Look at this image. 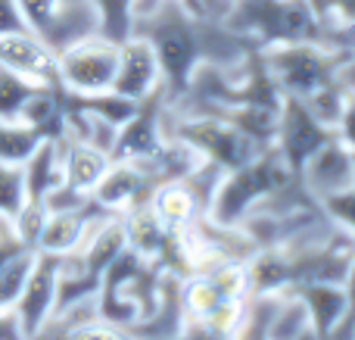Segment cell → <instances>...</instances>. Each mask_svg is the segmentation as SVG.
Listing matches in <instances>:
<instances>
[{
    "label": "cell",
    "instance_id": "cell-1",
    "mask_svg": "<svg viewBox=\"0 0 355 340\" xmlns=\"http://www.w3.org/2000/svg\"><path fill=\"white\" fill-rule=\"evenodd\" d=\"M131 35L153 44L162 66V91L175 100L187 91L196 66H237L252 50H262L252 37L227 28L218 16L190 6L187 0H137Z\"/></svg>",
    "mask_w": 355,
    "mask_h": 340
},
{
    "label": "cell",
    "instance_id": "cell-2",
    "mask_svg": "<svg viewBox=\"0 0 355 340\" xmlns=\"http://www.w3.org/2000/svg\"><path fill=\"white\" fill-rule=\"evenodd\" d=\"M227 28L252 37L259 47L293 41L321 44V19L312 0H221L212 12Z\"/></svg>",
    "mask_w": 355,
    "mask_h": 340
},
{
    "label": "cell",
    "instance_id": "cell-3",
    "mask_svg": "<svg viewBox=\"0 0 355 340\" xmlns=\"http://www.w3.org/2000/svg\"><path fill=\"white\" fill-rule=\"evenodd\" d=\"M293 169L284 162V156L275 147H265L262 153H256L250 162L225 172L218 191L209 206V219L218 225H234L252 210L262 197H268L275 187H281L284 181L293 178Z\"/></svg>",
    "mask_w": 355,
    "mask_h": 340
},
{
    "label": "cell",
    "instance_id": "cell-4",
    "mask_svg": "<svg viewBox=\"0 0 355 340\" xmlns=\"http://www.w3.org/2000/svg\"><path fill=\"white\" fill-rule=\"evenodd\" d=\"M162 128H166V137H178V141L190 144L202 160L221 166L225 172L243 166L265 150L218 116H178L166 106L162 110Z\"/></svg>",
    "mask_w": 355,
    "mask_h": 340
},
{
    "label": "cell",
    "instance_id": "cell-5",
    "mask_svg": "<svg viewBox=\"0 0 355 340\" xmlns=\"http://www.w3.org/2000/svg\"><path fill=\"white\" fill-rule=\"evenodd\" d=\"M343 56L346 53L321 47L318 41H293V44L262 47V60L268 66L271 78L287 97H309L321 85H327Z\"/></svg>",
    "mask_w": 355,
    "mask_h": 340
},
{
    "label": "cell",
    "instance_id": "cell-6",
    "mask_svg": "<svg viewBox=\"0 0 355 340\" xmlns=\"http://www.w3.org/2000/svg\"><path fill=\"white\" fill-rule=\"evenodd\" d=\"M22 19L56 56L72 44L100 35V12L94 0H19Z\"/></svg>",
    "mask_w": 355,
    "mask_h": 340
},
{
    "label": "cell",
    "instance_id": "cell-7",
    "mask_svg": "<svg viewBox=\"0 0 355 340\" xmlns=\"http://www.w3.org/2000/svg\"><path fill=\"white\" fill-rule=\"evenodd\" d=\"M119 66V44L103 35H91L56 56L60 87L69 94L112 91Z\"/></svg>",
    "mask_w": 355,
    "mask_h": 340
},
{
    "label": "cell",
    "instance_id": "cell-8",
    "mask_svg": "<svg viewBox=\"0 0 355 340\" xmlns=\"http://www.w3.org/2000/svg\"><path fill=\"white\" fill-rule=\"evenodd\" d=\"M331 137H337V131H334L331 125L318 122V119L312 116V110H309L300 97H287V94H284L281 112H277V131H275L271 147L284 156V162H287L296 175L306 166L309 156L318 147H324Z\"/></svg>",
    "mask_w": 355,
    "mask_h": 340
},
{
    "label": "cell",
    "instance_id": "cell-9",
    "mask_svg": "<svg viewBox=\"0 0 355 340\" xmlns=\"http://www.w3.org/2000/svg\"><path fill=\"white\" fill-rule=\"evenodd\" d=\"M162 110H166V91L162 85L150 97L137 103V110L119 125L116 141H112L110 160H141L150 156L166 144V128H162Z\"/></svg>",
    "mask_w": 355,
    "mask_h": 340
},
{
    "label": "cell",
    "instance_id": "cell-10",
    "mask_svg": "<svg viewBox=\"0 0 355 340\" xmlns=\"http://www.w3.org/2000/svg\"><path fill=\"white\" fill-rule=\"evenodd\" d=\"M56 284H60V256L35 253L25 284L12 303L19 325H22V337H37L41 325L50 318L56 306Z\"/></svg>",
    "mask_w": 355,
    "mask_h": 340
},
{
    "label": "cell",
    "instance_id": "cell-11",
    "mask_svg": "<svg viewBox=\"0 0 355 340\" xmlns=\"http://www.w3.org/2000/svg\"><path fill=\"white\" fill-rule=\"evenodd\" d=\"M300 178L318 203L331 194L346 191L355 181V150L346 147L340 137H331L324 147H318L306 160V166L300 169Z\"/></svg>",
    "mask_w": 355,
    "mask_h": 340
},
{
    "label": "cell",
    "instance_id": "cell-12",
    "mask_svg": "<svg viewBox=\"0 0 355 340\" xmlns=\"http://www.w3.org/2000/svg\"><path fill=\"white\" fill-rule=\"evenodd\" d=\"M162 85V66L153 44L141 35H131L119 44V66L112 91L128 100H144Z\"/></svg>",
    "mask_w": 355,
    "mask_h": 340
},
{
    "label": "cell",
    "instance_id": "cell-13",
    "mask_svg": "<svg viewBox=\"0 0 355 340\" xmlns=\"http://www.w3.org/2000/svg\"><path fill=\"white\" fill-rule=\"evenodd\" d=\"M0 69H10V72H16V75H25V78L37 81V85L60 87L56 53L31 28L0 35Z\"/></svg>",
    "mask_w": 355,
    "mask_h": 340
},
{
    "label": "cell",
    "instance_id": "cell-14",
    "mask_svg": "<svg viewBox=\"0 0 355 340\" xmlns=\"http://www.w3.org/2000/svg\"><path fill=\"white\" fill-rule=\"evenodd\" d=\"M106 212L97 200L85 206V210H66V212H47V222H44L41 235H37L35 253H50V256H66L72 250L81 247L87 235V225L94 216Z\"/></svg>",
    "mask_w": 355,
    "mask_h": 340
},
{
    "label": "cell",
    "instance_id": "cell-15",
    "mask_svg": "<svg viewBox=\"0 0 355 340\" xmlns=\"http://www.w3.org/2000/svg\"><path fill=\"white\" fill-rule=\"evenodd\" d=\"M62 137V181L69 187L81 194H94V187L100 185V178L110 169V153L100 147H91L85 141H72V137Z\"/></svg>",
    "mask_w": 355,
    "mask_h": 340
},
{
    "label": "cell",
    "instance_id": "cell-16",
    "mask_svg": "<svg viewBox=\"0 0 355 340\" xmlns=\"http://www.w3.org/2000/svg\"><path fill=\"white\" fill-rule=\"evenodd\" d=\"M287 291H293L296 297L309 306L315 337H331L346 312L343 284H334V281H306V284H293V287H287Z\"/></svg>",
    "mask_w": 355,
    "mask_h": 340
},
{
    "label": "cell",
    "instance_id": "cell-17",
    "mask_svg": "<svg viewBox=\"0 0 355 340\" xmlns=\"http://www.w3.org/2000/svg\"><path fill=\"white\" fill-rule=\"evenodd\" d=\"M22 175L31 200H41L47 191H53L62 181V137H41L37 147L22 160Z\"/></svg>",
    "mask_w": 355,
    "mask_h": 340
},
{
    "label": "cell",
    "instance_id": "cell-18",
    "mask_svg": "<svg viewBox=\"0 0 355 340\" xmlns=\"http://www.w3.org/2000/svg\"><path fill=\"white\" fill-rule=\"evenodd\" d=\"M150 210L159 216V222L172 231H187L196 219H202V210L196 203L193 191L184 185V178L166 181L162 187H156V194L150 197Z\"/></svg>",
    "mask_w": 355,
    "mask_h": 340
},
{
    "label": "cell",
    "instance_id": "cell-19",
    "mask_svg": "<svg viewBox=\"0 0 355 340\" xmlns=\"http://www.w3.org/2000/svg\"><path fill=\"white\" fill-rule=\"evenodd\" d=\"M100 322V303L97 294L72 300L66 306H56L50 318L41 325L37 337H87V331Z\"/></svg>",
    "mask_w": 355,
    "mask_h": 340
},
{
    "label": "cell",
    "instance_id": "cell-20",
    "mask_svg": "<svg viewBox=\"0 0 355 340\" xmlns=\"http://www.w3.org/2000/svg\"><path fill=\"white\" fill-rule=\"evenodd\" d=\"M287 291H250L240 300V322H237V337L246 340H268L271 322H275L277 309H281Z\"/></svg>",
    "mask_w": 355,
    "mask_h": 340
},
{
    "label": "cell",
    "instance_id": "cell-21",
    "mask_svg": "<svg viewBox=\"0 0 355 340\" xmlns=\"http://www.w3.org/2000/svg\"><path fill=\"white\" fill-rule=\"evenodd\" d=\"M306 337H315L309 306L302 303L293 291H287V297H284V303H281V309H277L275 322H271L268 340H306Z\"/></svg>",
    "mask_w": 355,
    "mask_h": 340
},
{
    "label": "cell",
    "instance_id": "cell-22",
    "mask_svg": "<svg viewBox=\"0 0 355 340\" xmlns=\"http://www.w3.org/2000/svg\"><path fill=\"white\" fill-rule=\"evenodd\" d=\"M41 131L25 125L22 119H0V160L22 162L41 141Z\"/></svg>",
    "mask_w": 355,
    "mask_h": 340
},
{
    "label": "cell",
    "instance_id": "cell-23",
    "mask_svg": "<svg viewBox=\"0 0 355 340\" xmlns=\"http://www.w3.org/2000/svg\"><path fill=\"white\" fill-rule=\"evenodd\" d=\"M94 6H97V12H100V35L116 44L131 37V22H135L137 0H94Z\"/></svg>",
    "mask_w": 355,
    "mask_h": 340
},
{
    "label": "cell",
    "instance_id": "cell-24",
    "mask_svg": "<svg viewBox=\"0 0 355 340\" xmlns=\"http://www.w3.org/2000/svg\"><path fill=\"white\" fill-rule=\"evenodd\" d=\"M37 81L16 75L10 69H0V119H19L25 100L37 91Z\"/></svg>",
    "mask_w": 355,
    "mask_h": 340
},
{
    "label": "cell",
    "instance_id": "cell-25",
    "mask_svg": "<svg viewBox=\"0 0 355 340\" xmlns=\"http://www.w3.org/2000/svg\"><path fill=\"white\" fill-rule=\"evenodd\" d=\"M346 97H349V94H346L343 87L331 78L327 85H321L318 91H312L309 97H300V100L309 106V110H312V116L318 119V122L331 125V128L337 131V122H340V112H343Z\"/></svg>",
    "mask_w": 355,
    "mask_h": 340
},
{
    "label": "cell",
    "instance_id": "cell-26",
    "mask_svg": "<svg viewBox=\"0 0 355 340\" xmlns=\"http://www.w3.org/2000/svg\"><path fill=\"white\" fill-rule=\"evenodd\" d=\"M25 200H28V191H25L22 162L0 160V216L12 219L19 210H22Z\"/></svg>",
    "mask_w": 355,
    "mask_h": 340
},
{
    "label": "cell",
    "instance_id": "cell-27",
    "mask_svg": "<svg viewBox=\"0 0 355 340\" xmlns=\"http://www.w3.org/2000/svg\"><path fill=\"white\" fill-rule=\"evenodd\" d=\"M44 222H47V206H44V200H31V197L25 200L22 210L12 216V225H16L19 237H22L25 247H31V250H35L37 235H41Z\"/></svg>",
    "mask_w": 355,
    "mask_h": 340
},
{
    "label": "cell",
    "instance_id": "cell-28",
    "mask_svg": "<svg viewBox=\"0 0 355 340\" xmlns=\"http://www.w3.org/2000/svg\"><path fill=\"white\" fill-rule=\"evenodd\" d=\"M321 210L355 237V187H346L340 194H331L327 200H321Z\"/></svg>",
    "mask_w": 355,
    "mask_h": 340
},
{
    "label": "cell",
    "instance_id": "cell-29",
    "mask_svg": "<svg viewBox=\"0 0 355 340\" xmlns=\"http://www.w3.org/2000/svg\"><path fill=\"white\" fill-rule=\"evenodd\" d=\"M321 25H355V0H312Z\"/></svg>",
    "mask_w": 355,
    "mask_h": 340
},
{
    "label": "cell",
    "instance_id": "cell-30",
    "mask_svg": "<svg viewBox=\"0 0 355 340\" xmlns=\"http://www.w3.org/2000/svg\"><path fill=\"white\" fill-rule=\"evenodd\" d=\"M343 291H346V312L343 318H340V325L334 328V340H352V328H355V260L349 266V272H346L343 278Z\"/></svg>",
    "mask_w": 355,
    "mask_h": 340
},
{
    "label": "cell",
    "instance_id": "cell-31",
    "mask_svg": "<svg viewBox=\"0 0 355 340\" xmlns=\"http://www.w3.org/2000/svg\"><path fill=\"white\" fill-rule=\"evenodd\" d=\"M337 137L346 147L355 150V94H349L343 103V112H340V122H337Z\"/></svg>",
    "mask_w": 355,
    "mask_h": 340
},
{
    "label": "cell",
    "instance_id": "cell-32",
    "mask_svg": "<svg viewBox=\"0 0 355 340\" xmlns=\"http://www.w3.org/2000/svg\"><path fill=\"white\" fill-rule=\"evenodd\" d=\"M28 28L22 19V10H19V0H0V35L6 31H22Z\"/></svg>",
    "mask_w": 355,
    "mask_h": 340
},
{
    "label": "cell",
    "instance_id": "cell-33",
    "mask_svg": "<svg viewBox=\"0 0 355 340\" xmlns=\"http://www.w3.org/2000/svg\"><path fill=\"white\" fill-rule=\"evenodd\" d=\"M22 337V325L12 306H0V340H16Z\"/></svg>",
    "mask_w": 355,
    "mask_h": 340
},
{
    "label": "cell",
    "instance_id": "cell-34",
    "mask_svg": "<svg viewBox=\"0 0 355 340\" xmlns=\"http://www.w3.org/2000/svg\"><path fill=\"white\" fill-rule=\"evenodd\" d=\"M200 6H202L206 12H215V10L221 6V0H200Z\"/></svg>",
    "mask_w": 355,
    "mask_h": 340
},
{
    "label": "cell",
    "instance_id": "cell-35",
    "mask_svg": "<svg viewBox=\"0 0 355 340\" xmlns=\"http://www.w3.org/2000/svg\"><path fill=\"white\" fill-rule=\"evenodd\" d=\"M352 187H355V181H352Z\"/></svg>",
    "mask_w": 355,
    "mask_h": 340
}]
</instances>
